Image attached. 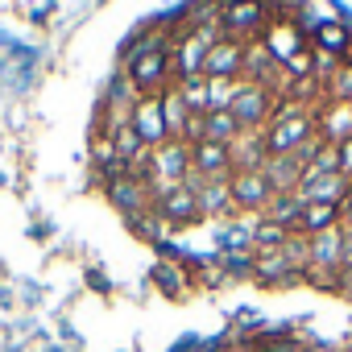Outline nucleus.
I'll return each instance as SVG.
<instances>
[{
	"label": "nucleus",
	"instance_id": "f3484780",
	"mask_svg": "<svg viewBox=\"0 0 352 352\" xmlns=\"http://www.w3.org/2000/svg\"><path fill=\"white\" fill-rule=\"evenodd\" d=\"M307 261L319 265V270L340 265V261H344V232L331 228V232H323V236H311V245H307Z\"/></svg>",
	"mask_w": 352,
	"mask_h": 352
},
{
	"label": "nucleus",
	"instance_id": "423d86ee",
	"mask_svg": "<svg viewBox=\"0 0 352 352\" xmlns=\"http://www.w3.org/2000/svg\"><path fill=\"white\" fill-rule=\"evenodd\" d=\"M228 112H232V120H236L241 129H257V124H270V120H274L278 96H274L270 87L249 83V87H236V100H232Z\"/></svg>",
	"mask_w": 352,
	"mask_h": 352
},
{
	"label": "nucleus",
	"instance_id": "aec40b11",
	"mask_svg": "<svg viewBox=\"0 0 352 352\" xmlns=\"http://www.w3.org/2000/svg\"><path fill=\"white\" fill-rule=\"evenodd\" d=\"M108 141H112V153H116L124 166H137V162L145 157V141L133 133V124H129V120H120L116 129H108Z\"/></svg>",
	"mask_w": 352,
	"mask_h": 352
},
{
	"label": "nucleus",
	"instance_id": "9b49d317",
	"mask_svg": "<svg viewBox=\"0 0 352 352\" xmlns=\"http://www.w3.org/2000/svg\"><path fill=\"white\" fill-rule=\"evenodd\" d=\"M245 54H249L245 42H236V38H220L216 46H208L204 75H208V79H236V75L245 71Z\"/></svg>",
	"mask_w": 352,
	"mask_h": 352
},
{
	"label": "nucleus",
	"instance_id": "4be33fe9",
	"mask_svg": "<svg viewBox=\"0 0 352 352\" xmlns=\"http://www.w3.org/2000/svg\"><path fill=\"white\" fill-rule=\"evenodd\" d=\"M232 100H236V79H208V112L232 108Z\"/></svg>",
	"mask_w": 352,
	"mask_h": 352
},
{
	"label": "nucleus",
	"instance_id": "6ab92c4d",
	"mask_svg": "<svg viewBox=\"0 0 352 352\" xmlns=\"http://www.w3.org/2000/svg\"><path fill=\"white\" fill-rule=\"evenodd\" d=\"M204 58H208V46L187 34L179 46H174V71H179V79H191V75H204Z\"/></svg>",
	"mask_w": 352,
	"mask_h": 352
},
{
	"label": "nucleus",
	"instance_id": "4468645a",
	"mask_svg": "<svg viewBox=\"0 0 352 352\" xmlns=\"http://www.w3.org/2000/svg\"><path fill=\"white\" fill-rule=\"evenodd\" d=\"M331 228H340V204H307L302 216H298V224H294V232L307 236V241L311 236H323Z\"/></svg>",
	"mask_w": 352,
	"mask_h": 352
},
{
	"label": "nucleus",
	"instance_id": "20e7f679",
	"mask_svg": "<svg viewBox=\"0 0 352 352\" xmlns=\"http://www.w3.org/2000/svg\"><path fill=\"white\" fill-rule=\"evenodd\" d=\"M153 204H157V216L170 228H187V224L204 220V208H199V195H195L191 183H183V187H157Z\"/></svg>",
	"mask_w": 352,
	"mask_h": 352
},
{
	"label": "nucleus",
	"instance_id": "0eeeda50",
	"mask_svg": "<svg viewBox=\"0 0 352 352\" xmlns=\"http://www.w3.org/2000/svg\"><path fill=\"white\" fill-rule=\"evenodd\" d=\"M352 191V183L344 179L340 170H307L302 174V183H298V191H294V199L307 208V204H344V195Z\"/></svg>",
	"mask_w": 352,
	"mask_h": 352
},
{
	"label": "nucleus",
	"instance_id": "412c9836",
	"mask_svg": "<svg viewBox=\"0 0 352 352\" xmlns=\"http://www.w3.org/2000/svg\"><path fill=\"white\" fill-rule=\"evenodd\" d=\"M195 195H199L204 216H212V212H228V208H232V191H228V183H204V187H195Z\"/></svg>",
	"mask_w": 352,
	"mask_h": 352
},
{
	"label": "nucleus",
	"instance_id": "2eb2a0df",
	"mask_svg": "<svg viewBox=\"0 0 352 352\" xmlns=\"http://www.w3.org/2000/svg\"><path fill=\"white\" fill-rule=\"evenodd\" d=\"M311 42H315V54L344 63V54H348V46H352V34H348L344 21H323V25L311 34Z\"/></svg>",
	"mask_w": 352,
	"mask_h": 352
},
{
	"label": "nucleus",
	"instance_id": "7ed1b4c3",
	"mask_svg": "<svg viewBox=\"0 0 352 352\" xmlns=\"http://www.w3.org/2000/svg\"><path fill=\"white\" fill-rule=\"evenodd\" d=\"M153 183L157 187H183V183H191V145L187 141H179V137H170L166 145H157L153 153Z\"/></svg>",
	"mask_w": 352,
	"mask_h": 352
},
{
	"label": "nucleus",
	"instance_id": "f03ea898",
	"mask_svg": "<svg viewBox=\"0 0 352 352\" xmlns=\"http://www.w3.org/2000/svg\"><path fill=\"white\" fill-rule=\"evenodd\" d=\"M166 79H170V46L149 38V42L129 58V83H133L141 96H157V91H166Z\"/></svg>",
	"mask_w": 352,
	"mask_h": 352
},
{
	"label": "nucleus",
	"instance_id": "ddd939ff",
	"mask_svg": "<svg viewBox=\"0 0 352 352\" xmlns=\"http://www.w3.org/2000/svg\"><path fill=\"white\" fill-rule=\"evenodd\" d=\"M315 120H319V137L327 145H340L352 137V104H327V108H315Z\"/></svg>",
	"mask_w": 352,
	"mask_h": 352
},
{
	"label": "nucleus",
	"instance_id": "f8f14e48",
	"mask_svg": "<svg viewBox=\"0 0 352 352\" xmlns=\"http://www.w3.org/2000/svg\"><path fill=\"white\" fill-rule=\"evenodd\" d=\"M108 199H112V204H116V208L129 216V224H133V220H141V216H149V208H153V195H149V187H141V183L133 179V174L108 187Z\"/></svg>",
	"mask_w": 352,
	"mask_h": 352
},
{
	"label": "nucleus",
	"instance_id": "39448f33",
	"mask_svg": "<svg viewBox=\"0 0 352 352\" xmlns=\"http://www.w3.org/2000/svg\"><path fill=\"white\" fill-rule=\"evenodd\" d=\"M228 191H232V208L236 212H265L274 204V187L265 179V170H232L228 179Z\"/></svg>",
	"mask_w": 352,
	"mask_h": 352
},
{
	"label": "nucleus",
	"instance_id": "b1692460",
	"mask_svg": "<svg viewBox=\"0 0 352 352\" xmlns=\"http://www.w3.org/2000/svg\"><path fill=\"white\" fill-rule=\"evenodd\" d=\"M336 170H340V174H344V179L352 183V137L336 145Z\"/></svg>",
	"mask_w": 352,
	"mask_h": 352
},
{
	"label": "nucleus",
	"instance_id": "dca6fc26",
	"mask_svg": "<svg viewBox=\"0 0 352 352\" xmlns=\"http://www.w3.org/2000/svg\"><path fill=\"white\" fill-rule=\"evenodd\" d=\"M241 124L232 120V112L228 108H220V112H204L199 116V141H220V145H236L241 141Z\"/></svg>",
	"mask_w": 352,
	"mask_h": 352
},
{
	"label": "nucleus",
	"instance_id": "1a4fd4ad",
	"mask_svg": "<svg viewBox=\"0 0 352 352\" xmlns=\"http://www.w3.org/2000/svg\"><path fill=\"white\" fill-rule=\"evenodd\" d=\"M129 124H133V133L145 141V149L153 145H166L170 141V129H166V112H162V91L157 96H141L137 104H133V116H129Z\"/></svg>",
	"mask_w": 352,
	"mask_h": 352
},
{
	"label": "nucleus",
	"instance_id": "393cba45",
	"mask_svg": "<svg viewBox=\"0 0 352 352\" xmlns=\"http://www.w3.org/2000/svg\"><path fill=\"white\" fill-rule=\"evenodd\" d=\"M87 282H91V290H96V294H108V290H112V286H108V278H104L100 270H91V274H87Z\"/></svg>",
	"mask_w": 352,
	"mask_h": 352
},
{
	"label": "nucleus",
	"instance_id": "a211bd4d",
	"mask_svg": "<svg viewBox=\"0 0 352 352\" xmlns=\"http://www.w3.org/2000/svg\"><path fill=\"white\" fill-rule=\"evenodd\" d=\"M149 282L166 294V298H179L187 286H191V274L179 265V261H153V270H149Z\"/></svg>",
	"mask_w": 352,
	"mask_h": 352
},
{
	"label": "nucleus",
	"instance_id": "f257e3e1",
	"mask_svg": "<svg viewBox=\"0 0 352 352\" xmlns=\"http://www.w3.org/2000/svg\"><path fill=\"white\" fill-rule=\"evenodd\" d=\"M315 137V108L311 104H282L270 120V133H265V145H270V157H286L294 153L298 145H307Z\"/></svg>",
	"mask_w": 352,
	"mask_h": 352
},
{
	"label": "nucleus",
	"instance_id": "9d476101",
	"mask_svg": "<svg viewBox=\"0 0 352 352\" xmlns=\"http://www.w3.org/2000/svg\"><path fill=\"white\" fill-rule=\"evenodd\" d=\"M270 17V9L265 5H220V30H224V38H261L265 34V21Z\"/></svg>",
	"mask_w": 352,
	"mask_h": 352
},
{
	"label": "nucleus",
	"instance_id": "5701e85b",
	"mask_svg": "<svg viewBox=\"0 0 352 352\" xmlns=\"http://www.w3.org/2000/svg\"><path fill=\"white\" fill-rule=\"evenodd\" d=\"M323 83H327V96H331L336 104H352V67H348V63H340Z\"/></svg>",
	"mask_w": 352,
	"mask_h": 352
},
{
	"label": "nucleus",
	"instance_id": "6e6552de",
	"mask_svg": "<svg viewBox=\"0 0 352 352\" xmlns=\"http://www.w3.org/2000/svg\"><path fill=\"white\" fill-rule=\"evenodd\" d=\"M232 166H236L232 162V145H220V141H195L191 145V170L204 183H228Z\"/></svg>",
	"mask_w": 352,
	"mask_h": 352
},
{
	"label": "nucleus",
	"instance_id": "a878e982",
	"mask_svg": "<svg viewBox=\"0 0 352 352\" xmlns=\"http://www.w3.org/2000/svg\"><path fill=\"white\" fill-rule=\"evenodd\" d=\"M30 17H34V21L42 25L46 17H54V5H38V9H30Z\"/></svg>",
	"mask_w": 352,
	"mask_h": 352
}]
</instances>
